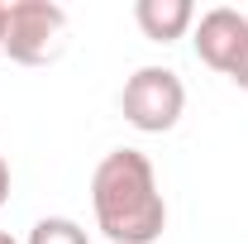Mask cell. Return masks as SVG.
Here are the masks:
<instances>
[{
	"label": "cell",
	"instance_id": "cell-1",
	"mask_svg": "<svg viewBox=\"0 0 248 244\" xmlns=\"http://www.w3.org/2000/svg\"><path fill=\"white\" fill-rule=\"evenodd\" d=\"M95 230L110 244H157L167 230V201L148 153L110 149L91 173Z\"/></svg>",
	"mask_w": 248,
	"mask_h": 244
},
{
	"label": "cell",
	"instance_id": "cell-2",
	"mask_svg": "<svg viewBox=\"0 0 248 244\" xmlns=\"http://www.w3.org/2000/svg\"><path fill=\"white\" fill-rule=\"evenodd\" d=\"M120 110L139 134H167V129H177V120L186 110V87H182V77L172 67L148 62V67H139L124 82Z\"/></svg>",
	"mask_w": 248,
	"mask_h": 244
},
{
	"label": "cell",
	"instance_id": "cell-3",
	"mask_svg": "<svg viewBox=\"0 0 248 244\" xmlns=\"http://www.w3.org/2000/svg\"><path fill=\"white\" fill-rule=\"evenodd\" d=\"M62 34H67V10L62 5H53V0H10L0 53L19 67H38V62L58 58Z\"/></svg>",
	"mask_w": 248,
	"mask_h": 244
},
{
	"label": "cell",
	"instance_id": "cell-4",
	"mask_svg": "<svg viewBox=\"0 0 248 244\" xmlns=\"http://www.w3.org/2000/svg\"><path fill=\"white\" fill-rule=\"evenodd\" d=\"M244 38H248V15L229 10V5H215V10L196 15V29H191L196 58L205 62L210 72H224V77H229V67L244 53Z\"/></svg>",
	"mask_w": 248,
	"mask_h": 244
},
{
	"label": "cell",
	"instance_id": "cell-5",
	"mask_svg": "<svg viewBox=\"0 0 248 244\" xmlns=\"http://www.w3.org/2000/svg\"><path fill=\"white\" fill-rule=\"evenodd\" d=\"M134 24L153 43H177L196 29V5L191 0H139L134 5Z\"/></svg>",
	"mask_w": 248,
	"mask_h": 244
},
{
	"label": "cell",
	"instance_id": "cell-6",
	"mask_svg": "<svg viewBox=\"0 0 248 244\" xmlns=\"http://www.w3.org/2000/svg\"><path fill=\"white\" fill-rule=\"evenodd\" d=\"M24 244H91V235L72 215H43V220H33V230H29Z\"/></svg>",
	"mask_w": 248,
	"mask_h": 244
},
{
	"label": "cell",
	"instance_id": "cell-7",
	"mask_svg": "<svg viewBox=\"0 0 248 244\" xmlns=\"http://www.w3.org/2000/svg\"><path fill=\"white\" fill-rule=\"evenodd\" d=\"M229 82H234L239 91H248V38H244V53H239V62L229 67Z\"/></svg>",
	"mask_w": 248,
	"mask_h": 244
},
{
	"label": "cell",
	"instance_id": "cell-8",
	"mask_svg": "<svg viewBox=\"0 0 248 244\" xmlns=\"http://www.w3.org/2000/svg\"><path fill=\"white\" fill-rule=\"evenodd\" d=\"M10 201V163H5V153H0V206Z\"/></svg>",
	"mask_w": 248,
	"mask_h": 244
},
{
	"label": "cell",
	"instance_id": "cell-9",
	"mask_svg": "<svg viewBox=\"0 0 248 244\" xmlns=\"http://www.w3.org/2000/svg\"><path fill=\"white\" fill-rule=\"evenodd\" d=\"M5 19H10V0H0V38H5Z\"/></svg>",
	"mask_w": 248,
	"mask_h": 244
},
{
	"label": "cell",
	"instance_id": "cell-10",
	"mask_svg": "<svg viewBox=\"0 0 248 244\" xmlns=\"http://www.w3.org/2000/svg\"><path fill=\"white\" fill-rule=\"evenodd\" d=\"M0 244H19V240H15V235H10V230H0Z\"/></svg>",
	"mask_w": 248,
	"mask_h": 244
}]
</instances>
